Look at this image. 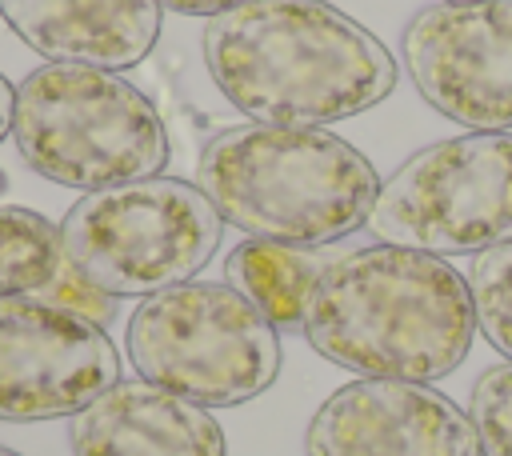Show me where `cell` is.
I'll use <instances>...</instances> for the list:
<instances>
[{
  "mask_svg": "<svg viewBox=\"0 0 512 456\" xmlns=\"http://www.w3.org/2000/svg\"><path fill=\"white\" fill-rule=\"evenodd\" d=\"M204 64L252 124L320 128L392 96V52L324 0H244L204 28Z\"/></svg>",
  "mask_w": 512,
  "mask_h": 456,
  "instance_id": "obj_1",
  "label": "cell"
},
{
  "mask_svg": "<svg viewBox=\"0 0 512 456\" xmlns=\"http://www.w3.org/2000/svg\"><path fill=\"white\" fill-rule=\"evenodd\" d=\"M304 336L324 360L368 380L432 384L464 364L476 308L468 280L444 256L376 240L324 268Z\"/></svg>",
  "mask_w": 512,
  "mask_h": 456,
  "instance_id": "obj_2",
  "label": "cell"
},
{
  "mask_svg": "<svg viewBox=\"0 0 512 456\" xmlns=\"http://www.w3.org/2000/svg\"><path fill=\"white\" fill-rule=\"evenodd\" d=\"M216 212L280 244H332L368 224L380 196L372 160L328 128L240 124L216 132L196 164Z\"/></svg>",
  "mask_w": 512,
  "mask_h": 456,
  "instance_id": "obj_3",
  "label": "cell"
},
{
  "mask_svg": "<svg viewBox=\"0 0 512 456\" xmlns=\"http://www.w3.org/2000/svg\"><path fill=\"white\" fill-rule=\"evenodd\" d=\"M12 136L24 164L60 188H112L160 176V108L124 76L88 64H40L16 84Z\"/></svg>",
  "mask_w": 512,
  "mask_h": 456,
  "instance_id": "obj_4",
  "label": "cell"
},
{
  "mask_svg": "<svg viewBox=\"0 0 512 456\" xmlns=\"http://www.w3.org/2000/svg\"><path fill=\"white\" fill-rule=\"evenodd\" d=\"M128 360L140 380L200 408H232L272 388L280 332L232 284L188 280L152 292L128 316Z\"/></svg>",
  "mask_w": 512,
  "mask_h": 456,
  "instance_id": "obj_5",
  "label": "cell"
},
{
  "mask_svg": "<svg viewBox=\"0 0 512 456\" xmlns=\"http://www.w3.org/2000/svg\"><path fill=\"white\" fill-rule=\"evenodd\" d=\"M224 216L200 184L148 176L84 192L60 220L72 268L104 296H152L188 284L220 248Z\"/></svg>",
  "mask_w": 512,
  "mask_h": 456,
  "instance_id": "obj_6",
  "label": "cell"
},
{
  "mask_svg": "<svg viewBox=\"0 0 512 456\" xmlns=\"http://www.w3.org/2000/svg\"><path fill=\"white\" fill-rule=\"evenodd\" d=\"M380 244L460 256L512 240V132H468L408 156L364 224Z\"/></svg>",
  "mask_w": 512,
  "mask_h": 456,
  "instance_id": "obj_7",
  "label": "cell"
},
{
  "mask_svg": "<svg viewBox=\"0 0 512 456\" xmlns=\"http://www.w3.org/2000/svg\"><path fill=\"white\" fill-rule=\"evenodd\" d=\"M116 380L120 352L96 320L36 296L0 300V420L76 416Z\"/></svg>",
  "mask_w": 512,
  "mask_h": 456,
  "instance_id": "obj_8",
  "label": "cell"
},
{
  "mask_svg": "<svg viewBox=\"0 0 512 456\" xmlns=\"http://www.w3.org/2000/svg\"><path fill=\"white\" fill-rule=\"evenodd\" d=\"M400 56L440 116L472 132L512 128V0L428 4L408 20Z\"/></svg>",
  "mask_w": 512,
  "mask_h": 456,
  "instance_id": "obj_9",
  "label": "cell"
},
{
  "mask_svg": "<svg viewBox=\"0 0 512 456\" xmlns=\"http://www.w3.org/2000/svg\"><path fill=\"white\" fill-rule=\"evenodd\" d=\"M308 456H484L472 416L432 384L352 380L308 420Z\"/></svg>",
  "mask_w": 512,
  "mask_h": 456,
  "instance_id": "obj_10",
  "label": "cell"
},
{
  "mask_svg": "<svg viewBox=\"0 0 512 456\" xmlns=\"http://www.w3.org/2000/svg\"><path fill=\"white\" fill-rule=\"evenodd\" d=\"M72 456H228L216 416L148 380H116L68 424Z\"/></svg>",
  "mask_w": 512,
  "mask_h": 456,
  "instance_id": "obj_11",
  "label": "cell"
},
{
  "mask_svg": "<svg viewBox=\"0 0 512 456\" xmlns=\"http://www.w3.org/2000/svg\"><path fill=\"white\" fill-rule=\"evenodd\" d=\"M4 24L52 64L136 68L160 40L156 0H0Z\"/></svg>",
  "mask_w": 512,
  "mask_h": 456,
  "instance_id": "obj_12",
  "label": "cell"
},
{
  "mask_svg": "<svg viewBox=\"0 0 512 456\" xmlns=\"http://www.w3.org/2000/svg\"><path fill=\"white\" fill-rule=\"evenodd\" d=\"M4 296H36L72 308L100 328L116 316V300L72 268L60 228L32 208H0V300Z\"/></svg>",
  "mask_w": 512,
  "mask_h": 456,
  "instance_id": "obj_13",
  "label": "cell"
},
{
  "mask_svg": "<svg viewBox=\"0 0 512 456\" xmlns=\"http://www.w3.org/2000/svg\"><path fill=\"white\" fill-rule=\"evenodd\" d=\"M344 248L328 244H280V240H240L224 260V280L252 300L276 332H304L308 300L324 268Z\"/></svg>",
  "mask_w": 512,
  "mask_h": 456,
  "instance_id": "obj_14",
  "label": "cell"
},
{
  "mask_svg": "<svg viewBox=\"0 0 512 456\" xmlns=\"http://www.w3.org/2000/svg\"><path fill=\"white\" fill-rule=\"evenodd\" d=\"M468 292L476 308V328L496 352L512 360V240L476 252L468 264Z\"/></svg>",
  "mask_w": 512,
  "mask_h": 456,
  "instance_id": "obj_15",
  "label": "cell"
},
{
  "mask_svg": "<svg viewBox=\"0 0 512 456\" xmlns=\"http://www.w3.org/2000/svg\"><path fill=\"white\" fill-rule=\"evenodd\" d=\"M468 416L484 456H512V360L476 376L468 392Z\"/></svg>",
  "mask_w": 512,
  "mask_h": 456,
  "instance_id": "obj_16",
  "label": "cell"
},
{
  "mask_svg": "<svg viewBox=\"0 0 512 456\" xmlns=\"http://www.w3.org/2000/svg\"><path fill=\"white\" fill-rule=\"evenodd\" d=\"M160 8H168V12H180V16H220V12H228V8H236V4H244V0H156Z\"/></svg>",
  "mask_w": 512,
  "mask_h": 456,
  "instance_id": "obj_17",
  "label": "cell"
},
{
  "mask_svg": "<svg viewBox=\"0 0 512 456\" xmlns=\"http://www.w3.org/2000/svg\"><path fill=\"white\" fill-rule=\"evenodd\" d=\"M12 112H16V88H12V80L0 72V144L12 136Z\"/></svg>",
  "mask_w": 512,
  "mask_h": 456,
  "instance_id": "obj_18",
  "label": "cell"
},
{
  "mask_svg": "<svg viewBox=\"0 0 512 456\" xmlns=\"http://www.w3.org/2000/svg\"><path fill=\"white\" fill-rule=\"evenodd\" d=\"M0 456H20V452H16V448H4V444H0Z\"/></svg>",
  "mask_w": 512,
  "mask_h": 456,
  "instance_id": "obj_19",
  "label": "cell"
},
{
  "mask_svg": "<svg viewBox=\"0 0 512 456\" xmlns=\"http://www.w3.org/2000/svg\"><path fill=\"white\" fill-rule=\"evenodd\" d=\"M4 188H8V176H4V172H0V192H4Z\"/></svg>",
  "mask_w": 512,
  "mask_h": 456,
  "instance_id": "obj_20",
  "label": "cell"
},
{
  "mask_svg": "<svg viewBox=\"0 0 512 456\" xmlns=\"http://www.w3.org/2000/svg\"><path fill=\"white\" fill-rule=\"evenodd\" d=\"M444 4H472V0H444Z\"/></svg>",
  "mask_w": 512,
  "mask_h": 456,
  "instance_id": "obj_21",
  "label": "cell"
}]
</instances>
